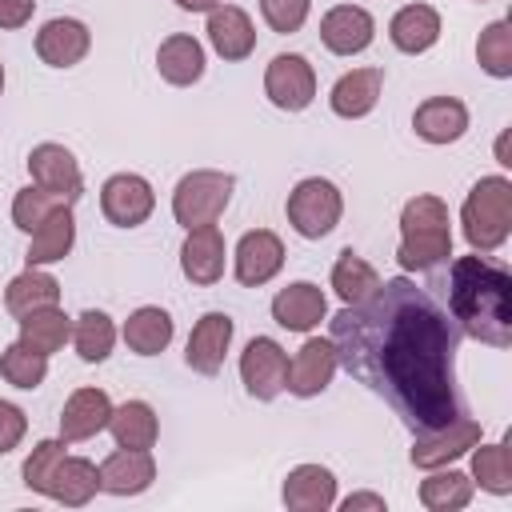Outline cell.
<instances>
[{
  "label": "cell",
  "mask_w": 512,
  "mask_h": 512,
  "mask_svg": "<svg viewBox=\"0 0 512 512\" xmlns=\"http://www.w3.org/2000/svg\"><path fill=\"white\" fill-rule=\"evenodd\" d=\"M336 360L372 388L416 436L452 424L464 404L456 388V320L408 276L380 280V288L344 304L328 320Z\"/></svg>",
  "instance_id": "6da1fadb"
},
{
  "label": "cell",
  "mask_w": 512,
  "mask_h": 512,
  "mask_svg": "<svg viewBox=\"0 0 512 512\" xmlns=\"http://www.w3.org/2000/svg\"><path fill=\"white\" fill-rule=\"evenodd\" d=\"M448 316L460 336H472L488 348L512 344V276L488 252L456 256L448 264Z\"/></svg>",
  "instance_id": "7a4b0ae2"
},
{
  "label": "cell",
  "mask_w": 512,
  "mask_h": 512,
  "mask_svg": "<svg viewBox=\"0 0 512 512\" xmlns=\"http://www.w3.org/2000/svg\"><path fill=\"white\" fill-rule=\"evenodd\" d=\"M448 204L432 192L412 196L400 208V248L396 260L404 272H428L452 256V228Z\"/></svg>",
  "instance_id": "3957f363"
},
{
  "label": "cell",
  "mask_w": 512,
  "mask_h": 512,
  "mask_svg": "<svg viewBox=\"0 0 512 512\" xmlns=\"http://www.w3.org/2000/svg\"><path fill=\"white\" fill-rule=\"evenodd\" d=\"M460 228L472 252H496L512 232V180L480 176L464 196Z\"/></svg>",
  "instance_id": "277c9868"
},
{
  "label": "cell",
  "mask_w": 512,
  "mask_h": 512,
  "mask_svg": "<svg viewBox=\"0 0 512 512\" xmlns=\"http://www.w3.org/2000/svg\"><path fill=\"white\" fill-rule=\"evenodd\" d=\"M232 188H236V176L232 172H216V168H196V172L180 176V184L172 188L176 224L180 228L216 224L224 216V208L232 204Z\"/></svg>",
  "instance_id": "5b68a950"
},
{
  "label": "cell",
  "mask_w": 512,
  "mask_h": 512,
  "mask_svg": "<svg viewBox=\"0 0 512 512\" xmlns=\"http://www.w3.org/2000/svg\"><path fill=\"white\" fill-rule=\"evenodd\" d=\"M284 212H288V224H292L296 236L320 240V236H328V232L340 224V216H344V196H340V188H336L332 180H324V176H304V180L288 192Z\"/></svg>",
  "instance_id": "8992f818"
},
{
  "label": "cell",
  "mask_w": 512,
  "mask_h": 512,
  "mask_svg": "<svg viewBox=\"0 0 512 512\" xmlns=\"http://www.w3.org/2000/svg\"><path fill=\"white\" fill-rule=\"evenodd\" d=\"M264 96L280 112H304L316 100V72L308 64V56H300V52L272 56L264 68Z\"/></svg>",
  "instance_id": "52a82bcc"
},
{
  "label": "cell",
  "mask_w": 512,
  "mask_h": 512,
  "mask_svg": "<svg viewBox=\"0 0 512 512\" xmlns=\"http://www.w3.org/2000/svg\"><path fill=\"white\" fill-rule=\"evenodd\" d=\"M156 208V192L140 172H116L100 184V212L116 228H140Z\"/></svg>",
  "instance_id": "ba28073f"
},
{
  "label": "cell",
  "mask_w": 512,
  "mask_h": 512,
  "mask_svg": "<svg viewBox=\"0 0 512 512\" xmlns=\"http://www.w3.org/2000/svg\"><path fill=\"white\" fill-rule=\"evenodd\" d=\"M240 380L252 400H276L288 380V352L272 336H252L240 352Z\"/></svg>",
  "instance_id": "9c48e42d"
},
{
  "label": "cell",
  "mask_w": 512,
  "mask_h": 512,
  "mask_svg": "<svg viewBox=\"0 0 512 512\" xmlns=\"http://www.w3.org/2000/svg\"><path fill=\"white\" fill-rule=\"evenodd\" d=\"M28 176H32L36 188H44V192H52L68 204H76L80 192H84V172H80L76 156L64 144H52V140H44L28 152Z\"/></svg>",
  "instance_id": "30bf717a"
},
{
  "label": "cell",
  "mask_w": 512,
  "mask_h": 512,
  "mask_svg": "<svg viewBox=\"0 0 512 512\" xmlns=\"http://www.w3.org/2000/svg\"><path fill=\"white\" fill-rule=\"evenodd\" d=\"M284 268V240L272 232V228H252L236 240V252H232V272L244 288H260L268 284L276 272Z\"/></svg>",
  "instance_id": "8fae6325"
},
{
  "label": "cell",
  "mask_w": 512,
  "mask_h": 512,
  "mask_svg": "<svg viewBox=\"0 0 512 512\" xmlns=\"http://www.w3.org/2000/svg\"><path fill=\"white\" fill-rule=\"evenodd\" d=\"M336 368H340V360H336L332 340H328V336H308V340L300 344V352L288 360V380H284V388H288L292 396H300V400L320 396V392L332 384Z\"/></svg>",
  "instance_id": "7c38bea8"
},
{
  "label": "cell",
  "mask_w": 512,
  "mask_h": 512,
  "mask_svg": "<svg viewBox=\"0 0 512 512\" xmlns=\"http://www.w3.org/2000/svg\"><path fill=\"white\" fill-rule=\"evenodd\" d=\"M376 40V20L360 4H336L320 16V44L332 56H360Z\"/></svg>",
  "instance_id": "4fadbf2b"
},
{
  "label": "cell",
  "mask_w": 512,
  "mask_h": 512,
  "mask_svg": "<svg viewBox=\"0 0 512 512\" xmlns=\"http://www.w3.org/2000/svg\"><path fill=\"white\" fill-rule=\"evenodd\" d=\"M232 332H236V324H232L228 312H204V316L192 324V332H188L184 364H188L192 372H200V376H216V372L224 368L228 348H232Z\"/></svg>",
  "instance_id": "5bb4252c"
},
{
  "label": "cell",
  "mask_w": 512,
  "mask_h": 512,
  "mask_svg": "<svg viewBox=\"0 0 512 512\" xmlns=\"http://www.w3.org/2000/svg\"><path fill=\"white\" fill-rule=\"evenodd\" d=\"M480 436H484V432H480V420H472V416L460 412L452 424L416 436V444H412V464L424 468V472H428V468H444V464L460 460Z\"/></svg>",
  "instance_id": "9a60e30c"
},
{
  "label": "cell",
  "mask_w": 512,
  "mask_h": 512,
  "mask_svg": "<svg viewBox=\"0 0 512 512\" xmlns=\"http://www.w3.org/2000/svg\"><path fill=\"white\" fill-rule=\"evenodd\" d=\"M92 48V32L76 16H52L36 32V56L48 68H76Z\"/></svg>",
  "instance_id": "2e32d148"
},
{
  "label": "cell",
  "mask_w": 512,
  "mask_h": 512,
  "mask_svg": "<svg viewBox=\"0 0 512 512\" xmlns=\"http://www.w3.org/2000/svg\"><path fill=\"white\" fill-rule=\"evenodd\" d=\"M224 260H228V244H224V232L216 224L188 228V236L180 244V272L196 288H212L224 276Z\"/></svg>",
  "instance_id": "e0dca14e"
},
{
  "label": "cell",
  "mask_w": 512,
  "mask_h": 512,
  "mask_svg": "<svg viewBox=\"0 0 512 512\" xmlns=\"http://www.w3.org/2000/svg\"><path fill=\"white\" fill-rule=\"evenodd\" d=\"M272 320L288 332H312L320 320H328V296L312 280H292L272 296Z\"/></svg>",
  "instance_id": "ac0fdd59"
},
{
  "label": "cell",
  "mask_w": 512,
  "mask_h": 512,
  "mask_svg": "<svg viewBox=\"0 0 512 512\" xmlns=\"http://www.w3.org/2000/svg\"><path fill=\"white\" fill-rule=\"evenodd\" d=\"M156 480V460L152 448H116L100 464V492L112 496H140Z\"/></svg>",
  "instance_id": "d6986e66"
},
{
  "label": "cell",
  "mask_w": 512,
  "mask_h": 512,
  "mask_svg": "<svg viewBox=\"0 0 512 512\" xmlns=\"http://www.w3.org/2000/svg\"><path fill=\"white\" fill-rule=\"evenodd\" d=\"M208 44L220 60H248L256 52V28H252V16L236 4H216L208 12Z\"/></svg>",
  "instance_id": "ffe728a7"
},
{
  "label": "cell",
  "mask_w": 512,
  "mask_h": 512,
  "mask_svg": "<svg viewBox=\"0 0 512 512\" xmlns=\"http://www.w3.org/2000/svg\"><path fill=\"white\" fill-rule=\"evenodd\" d=\"M412 128L424 144H456L468 132V104L456 96H428L416 104Z\"/></svg>",
  "instance_id": "44dd1931"
},
{
  "label": "cell",
  "mask_w": 512,
  "mask_h": 512,
  "mask_svg": "<svg viewBox=\"0 0 512 512\" xmlns=\"http://www.w3.org/2000/svg\"><path fill=\"white\" fill-rule=\"evenodd\" d=\"M108 416H112V400L104 388H76L60 408V436L68 444L92 440L108 428Z\"/></svg>",
  "instance_id": "7402d4cb"
},
{
  "label": "cell",
  "mask_w": 512,
  "mask_h": 512,
  "mask_svg": "<svg viewBox=\"0 0 512 512\" xmlns=\"http://www.w3.org/2000/svg\"><path fill=\"white\" fill-rule=\"evenodd\" d=\"M280 500L292 512H328L336 504V476H332V468H324V464H296L284 476Z\"/></svg>",
  "instance_id": "603a6c76"
},
{
  "label": "cell",
  "mask_w": 512,
  "mask_h": 512,
  "mask_svg": "<svg viewBox=\"0 0 512 512\" xmlns=\"http://www.w3.org/2000/svg\"><path fill=\"white\" fill-rule=\"evenodd\" d=\"M28 264L32 268H48V264H60L72 244H76V216H72V204H56L32 232H28Z\"/></svg>",
  "instance_id": "cb8c5ba5"
},
{
  "label": "cell",
  "mask_w": 512,
  "mask_h": 512,
  "mask_svg": "<svg viewBox=\"0 0 512 512\" xmlns=\"http://www.w3.org/2000/svg\"><path fill=\"white\" fill-rule=\"evenodd\" d=\"M380 92H384V68H352L332 84L328 104L340 120H360L380 104Z\"/></svg>",
  "instance_id": "d4e9b609"
},
{
  "label": "cell",
  "mask_w": 512,
  "mask_h": 512,
  "mask_svg": "<svg viewBox=\"0 0 512 512\" xmlns=\"http://www.w3.org/2000/svg\"><path fill=\"white\" fill-rule=\"evenodd\" d=\"M156 72L172 88H192L204 76V44L188 32H172L156 48Z\"/></svg>",
  "instance_id": "484cf974"
},
{
  "label": "cell",
  "mask_w": 512,
  "mask_h": 512,
  "mask_svg": "<svg viewBox=\"0 0 512 512\" xmlns=\"http://www.w3.org/2000/svg\"><path fill=\"white\" fill-rule=\"evenodd\" d=\"M440 12L432 4H404L392 20H388V40L396 44V52L404 56H420L440 40Z\"/></svg>",
  "instance_id": "4316f807"
},
{
  "label": "cell",
  "mask_w": 512,
  "mask_h": 512,
  "mask_svg": "<svg viewBox=\"0 0 512 512\" xmlns=\"http://www.w3.org/2000/svg\"><path fill=\"white\" fill-rule=\"evenodd\" d=\"M48 304H60V280L52 276V272H44V268H24L20 276H12L8 280V288H4V308L20 320V316H28V312H36V308H48Z\"/></svg>",
  "instance_id": "83f0119b"
},
{
  "label": "cell",
  "mask_w": 512,
  "mask_h": 512,
  "mask_svg": "<svg viewBox=\"0 0 512 512\" xmlns=\"http://www.w3.org/2000/svg\"><path fill=\"white\" fill-rule=\"evenodd\" d=\"M472 492H476L472 476L460 468H448V464L428 468V476L420 480V504L428 512H460L472 504Z\"/></svg>",
  "instance_id": "f1b7e54d"
},
{
  "label": "cell",
  "mask_w": 512,
  "mask_h": 512,
  "mask_svg": "<svg viewBox=\"0 0 512 512\" xmlns=\"http://www.w3.org/2000/svg\"><path fill=\"white\" fill-rule=\"evenodd\" d=\"M108 432H112L116 448H152L156 436H160L156 408L148 400H124L120 408H112Z\"/></svg>",
  "instance_id": "f546056e"
},
{
  "label": "cell",
  "mask_w": 512,
  "mask_h": 512,
  "mask_svg": "<svg viewBox=\"0 0 512 512\" xmlns=\"http://www.w3.org/2000/svg\"><path fill=\"white\" fill-rule=\"evenodd\" d=\"M68 340H72V316L60 304H48V308H36V312L20 316V344H28V348L52 356Z\"/></svg>",
  "instance_id": "4dcf8cb0"
},
{
  "label": "cell",
  "mask_w": 512,
  "mask_h": 512,
  "mask_svg": "<svg viewBox=\"0 0 512 512\" xmlns=\"http://www.w3.org/2000/svg\"><path fill=\"white\" fill-rule=\"evenodd\" d=\"M172 316L156 304H144L136 308L128 320H124V344L136 352V356H160L168 344H172Z\"/></svg>",
  "instance_id": "1f68e13d"
},
{
  "label": "cell",
  "mask_w": 512,
  "mask_h": 512,
  "mask_svg": "<svg viewBox=\"0 0 512 512\" xmlns=\"http://www.w3.org/2000/svg\"><path fill=\"white\" fill-rule=\"evenodd\" d=\"M100 492V468L84 456H64L52 480V500L64 508H84Z\"/></svg>",
  "instance_id": "d6a6232c"
},
{
  "label": "cell",
  "mask_w": 512,
  "mask_h": 512,
  "mask_svg": "<svg viewBox=\"0 0 512 512\" xmlns=\"http://www.w3.org/2000/svg\"><path fill=\"white\" fill-rule=\"evenodd\" d=\"M72 344H76V356L84 364H100L112 356V344H116V324L108 312L100 308H84L76 320H72Z\"/></svg>",
  "instance_id": "836d02e7"
},
{
  "label": "cell",
  "mask_w": 512,
  "mask_h": 512,
  "mask_svg": "<svg viewBox=\"0 0 512 512\" xmlns=\"http://www.w3.org/2000/svg\"><path fill=\"white\" fill-rule=\"evenodd\" d=\"M376 288H380V272H376L364 256H356L352 248H344V252L336 256V264H332V292H336L344 304H360V300H368Z\"/></svg>",
  "instance_id": "e575fe53"
},
{
  "label": "cell",
  "mask_w": 512,
  "mask_h": 512,
  "mask_svg": "<svg viewBox=\"0 0 512 512\" xmlns=\"http://www.w3.org/2000/svg\"><path fill=\"white\" fill-rule=\"evenodd\" d=\"M472 484H480L492 496H508L512 492V460H508V440L496 444H472Z\"/></svg>",
  "instance_id": "d590c367"
},
{
  "label": "cell",
  "mask_w": 512,
  "mask_h": 512,
  "mask_svg": "<svg viewBox=\"0 0 512 512\" xmlns=\"http://www.w3.org/2000/svg\"><path fill=\"white\" fill-rule=\"evenodd\" d=\"M0 376H4L12 388L32 392V388H40L44 376H48V356L16 340V344H8V348L0 352Z\"/></svg>",
  "instance_id": "8d00e7d4"
},
{
  "label": "cell",
  "mask_w": 512,
  "mask_h": 512,
  "mask_svg": "<svg viewBox=\"0 0 512 512\" xmlns=\"http://www.w3.org/2000/svg\"><path fill=\"white\" fill-rule=\"evenodd\" d=\"M476 64L496 76V80H508L512 76V24L508 20H492L480 40H476Z\"/></svg>",
  "instance_id": "74e56055"
},
{
  "label": "cell",
  "mask_w": 512,
  "mask_h": 512,
  "mask_svg": "<svg viewBox=\"0 0 512 512\" xmlns=\"http://www.w3.org/2000/svg\"><path fill=\"white\" fill-rule=\"evenodd\" d=\"M64 436L60 440H40L28 456H24V464H20V476H24V484L32 488V492H40V496H52V480H56V468H60V460L68 456L64 452Z\"/></svg>",
  "instance_id": "f35d334b"
},
{
  "label": "cell",
  "mask_w": 512,
  "mask_h": 512,
  "mask_svg": "<svg viewBox=\"0 0 512 512\" xmlns=\"http://www.w3.org/2000/svg\"><path fill=\"white\" fill-rule=\"evenodd\" d=\"M56 204H68V200H60V196H52V192L28 184V188H20V192L12 196V224H16L20 232H32Z\"/></svg>",
  "instance_id": "ab89813d"
},
{
  "label": "cell",
  "mask_w": 512,
  "mask_h": 512,
  "mask_svg": "<svg viewBox=\"0 0 512 512\" xmlns=\"http://www.w3.org/2000/svg\"><path fill=\"white\" fill-rule=\"evenodd\" d=\"M312 12V0H260V16L272 32L288 36V32H300L304 20Z\"/></svg>",
  "instance_id": "60d3db41"
},
{
  "label": "cell",
  "mask_w": 512,
  "mask_h": 512,
  "mask_svg": "<svg viewBox=\"0 0 512 512\" xmlns=\"http://www.w3.org/2000/svg\"><path fill=\"white\" fill-rule=\"evenodd\" d=\"M28 432V416L24 408H16L12 400H0V456H8Z\"/></svg>",
  "instance_id": "b9f144b4"
},
{
  "label": "cell",
  "mask_w": 512,
  "mask_h": 512,
  "mask_svg": "<svg viewBox=\"0 0 512 512\" xmlns=\"http://www.w3.org/2000/svg\"><path fill=\"white\" fill-rule=\"evenodd\" d=\"M32 12H36V0H0V28L16 32L32 20Z\"/></svg>",
  "instance_id": "7bdbcfd3"
},
{
  "label": "cell",
  "mask_w": 512,
  "mask_h": 512,
  "mask_svg": "<svg viewBox=\"0 0 512 512\" xmlns=\"http://www.w3.org/2000/svg\"><path fill=\"white\" fill-rule=\"evenodd\" d=\"M340 508H344V512H384L388 500L376 496V492H352V496L340 500Z\"/></svg>",
  "instance_id": "ee69618b"
},
{
  "label": "cell",
  "mask_w": 512,
  "mask_h": 512,
  "mask_svg": "<svg viewBox=\"0 0 512 512\" xmlns=\"http://www.w3.org/2000/svg\"><path fill=\"white\" fill-rule=\"evenodd\" d=\"M220 0H176V8H184V12H212Z\"/></svg>",
  "instance_id": "f6af8a7d"
},
{
  "label": "cell",
  "mask_w": 512,
  "mask_h": 512,
  "mask_svg": "<svg viewBox=\"0 0 512 512\" xmlns=\"http://www.w3.org/2000/svg\"><path fill=\"white\" fill-rule=\"evenodd\" d=\"M496 160H500V164H504V168H508V164H512V160H508V132H504V136H500V140H496Z\"/></svg>",
  "instance_id": "bcb514c9"
},
{
  "label": "cell",
  "mask_w": 512,
  "mask_h": 512,
  "mask_svg": "<svg viewBox=\"0 0 512 512\" xmlns=\"http://www.w3.org/2000/svg\"><path fill=\"white\" fill-rule=\"evenodd\" d=\"M0 96H4V64H0Z\"/></svg>",
  "instance_id": "7dc6e473"
},
{
  "label": "cell",
  "mask_w": 512,
  "mask_h": 512,
  "mask_svg": "<svg viewBox=\"0 0 512 512\" xmlns=\"http://www.w3.org/2000/svg\"><path fill=\"white\" fill-rule=\"evenodd\" d=\"M476 4H488V0H476Z\"/></svg>",
  "instance_id": "c3c4849f"
}]
</instances>
